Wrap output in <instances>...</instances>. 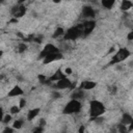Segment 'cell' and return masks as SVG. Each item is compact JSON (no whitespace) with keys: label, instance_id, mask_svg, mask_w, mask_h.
Listing matches in <instances>:
<instances>
[{"label":"cell","instance_id":"3957f363","mask_svg":"<svg viewBox=\"0 0 133 133\" xmlns=\"http://www.w3.org/2000/svg\"><path fill=\"white\" fill-rule=\"evenodd\" d=\"M130 51L128 50V49H126V48H122V49H119L118 51H116V53L112 56V58H111V61H110V64H112V65H114V64H116V63H121L122 61H124L125 59H127L129 56H130Z\"/></svg>","mask_w":133,"mask_h":133},{"label":"cell","instance_id":"603a6c76","mask_svg":"<svg viewBox=\"0 0 133 133\" xmlns=\"http://www.w3.org/2000/svg\"><path fill=\"white\" fill-rule=\"evenodd\" d=\"M97 125H101L103 122H104V117L102 116V115H100V116H97V117H95L94 119H92Z\"/></svg>","mask_w":133,"mask_h":133},{"label":"cell","instance_id":"83f0119b","mask_svg":"<svg viewBox=\"0 0 133 133\" xmlns=\"http://www.w3.org/2000/svg\"><path fill=\"white\" fill-rule=\"evenodd\" d=\"M14 130H15L14 127H12V128H5V129L3 130V133H12Z\"/></svg>","mask_w":133,"mask_h":133},{"label":"cell","instance_id":"8992f818","mask_svg":"<svg viewBox=\"0 0 133 133\" xmlns=\"http://www.w3.org/2000/svg\"><path fill=\"white\" fill-rule=\"evenodd\" d=\"M63 56H62V54L58 51V52H54V53H51V54H49V55H47L45 58H43V62L45 63V64H47V63H51V62H53V61H55V60H59V59H61Z\"/></svg>","mask_w":133,"mask_h":133},{"label":"cell","instance_id":"44dd1931","mask_svg":"<svg viewBox=\"0 0 133 133\" xmlns=\"http://www.w3.org/2000/svg\"><path fill=\"white\" fill-rule=\"evenodd\" d=\"M10 121H11V115H10V114H6V115H4V116L1 118V123L4 124V125H7Z\"/></svg>","mask_w":133,"mask_h":133},{"label":"cell","instance_id":"8fae6325","mask_svg":"<svg viewBox=\"0 0 133 133\" xmlns=\"http://www.w3.org/2000/svg\"><path fill=\"white\" fill-rule=\"evenodd\" d=\"M97 85V83L95 81H89V80H86V81H83L80 85V88L83 89V90H89V89H92L95 88Z\"/></svg>","mask_w":133,"mask_h":133},{"label":"cell","instance_id":"e575fe53","mask_svg":"<svg viewBox=\"0 0 133 133\" xmlns=\"http://www.w3.org/2000/svg\"><path fill=\"white\" fill-rule=\"evenodd\" d=\"M71 73H72V70H71L70 68L65 69V74H71Z\"/></svg>","mask_w":133,"mask_h":133},{"label":"cell","instance_id":"ac0fdd59","mask_svg":"<svg viewBox=\"0 0 133 133\" xmlns=\"http://www.w3.org/2000/svg\"><path fill=\"white\" fill-rule=\"evenodd\" d=\"M101 3H102V5H103V7L110 9V8H112V6L114 5L115 0H101Z\"/></svg>","mask_w":133,"mask_h":133},{"label":"cell","instance_id":"7c38bea8","mask_svg":"<svg viewBox=\"0 0 133 133\" xmlns=\"http://www.w3.org/2000/svg\"><path fill=\"white\" fill-rule=\"evenodd\" d=\"M23 89L20 87V86H18V85H16V86H14L9 91H8V94H7V96L8 97H17V96H21V95H23Z\"/></svg>","mask_w":133,"mask_h":133},{"label":"cell","instance_id":"d4e9b609","mask_svg":"<svg viewBox=\"0 0 133 133\" xmlns=\"http://www.w3.org/2000/svg\"><path fill=\"white\" fill-rule=\"evenodd\" d=\"M118 131H119V132H122V133H124V132H127V131H128V129L126 128V125L119 124V125H118Z\"/></svg>","mask_w":133,"mask_h":133},{"label":"cell","instance_id":"9a60e30c","mask_svg":"<svg viewBox=\"0 0 133 133\" xmlns=\"http://www.w3.org/2000/svg\"><path fill=\"white\" fill-rule=\"evenodd\" d=\"M132 6H133L132 1H130V0H123V1H122V4H121V9L124 10V11H127V10H129Z\"/></svg>","mask_w":133,"mask_h":133},{"label":"cell","instance_id":"f546056e","mask_svg":"<svg viewBox=\"0 0 133 133\" xmlns=\"http://www.w3.org/2000/svg\"><path fill=\"white\" fill-rule=\"evenodd\" d=\"M127 38H128L129 41H133V30H132L131 32H129V33H128V36H127Z\"/></svg>","mask_w":133,"mask_h":133},{"label":"cell","instance_id":"cb8c5ba5","mask_svg":"<svg viewBox=\"0 0 133 133\" xmlns=\"http://www.w3.org/2000/svg\"><path fill=\"white\" fill-rule=\"evenodd\" d=\"M20 106H12L11 108H10V113L11 114H17L19 111H20Z\"/></svg>","mask_w":133,"mask_h":133},{"label":"cell","instance_id":"ffe728a7","mask_svg":"<svg viewBox=\"0 0 133 133\" xmlns=\"http://www.w3.org/2000/svg\"><path fill=\"white\" fill-rule=\"evenodd\" d=\"M60 35H64V30H63V28L58 27V28L55 30L53 36H54V37H57V36H60Z\"/></svg>","mask_w":133,"mask_h":133},{"label":"cell","instance_id":"277c9868","mask_svg":"<svg viewBox=\"0 0 133 133\" xmlns=\"http://www.w3.org/2000/svg\"><path fill=\"white\" fill-rule=\"evenodd\" d=\"M81 110V103L79 100H75L72 99L63 108L62 112L64 114H73V113H77Z\"/></svg>","mask_w":133,"mask_h":133},{"label":"cell","instance_id":"f35d334b","mask_svg":"<svg viewBox=\"0 0 133 133\" xmlns=\"http://www.w3.org/2000/svg\"><path fill=\"white\" fill-rule=\"evenodd\" d=\"M0 1H1V2H4V0H0Z\"/></svg>","mask_w":133,"mask_h":133},{"label":"cell","instance_id":"9c48e42d","mask_svg":"<svg viewBox=\"0 0 133 133\" xmlns=\"http://www.w3.org/2000/svg\"><path fill=\"white\" fill-rule=\"evenodd\" d=\"M96 26V22L95 21H86L85 23H83V35H88L91 33V31L95 29Z\"/></svg>","mask_w":133,"mask_h":133},{"label":"cell","instance_id":"30bf717a","mask_svg":"<svg viewBox=\"0 0 133 133\" xmlns=\"http://www.w3.org/2000/svg\"><path fill=\"white\" fill-rule=\"evenodd\" d=\"M82 16L84 18H87V19H91L95 17V10L92 9L91 6H84L82 8Z\"/></svg>","mask_w":133,"mask_h":133},{"label":"cell","instance_id":"d6a6232c","mask_svg":"<svg viewBox=\"0 0 133 133\" xmlns=\"http://www.w3.org/2000/svg\"><path fill=\"white\" fill-rule=\"evenodd\" d=\"M38 79H39V81H41L42 83H45V77H44V76L39 75V76H38Z\"/></svg>","mask_w":133,"mask_h":133},{"label":"cell","instance_id":"52a82bcc","mask_svg":"<svg viewBox=\"0 0 133 133\" xmlns=\"http://www.w3.org/2000/svg\"><path fill=\"white\" fill-rule=\"evenodd\" d=\"M10 11H11V15H12L15 18H20V17H23V16L25 15L26 8H25V6L19 4V5H15Z\"/></svg>","mask_w":133,"mask_h":133},{"label":"cell","instance_id":"6da1fadb","mask_svg":"<svg viewBox=\"0 0 133 133\" xmlns=\"http://www.w3.org/2000/svg\"><path fill=\"white\" fill-rule=\"evenodd\" d=\"M81 35H83V24H79L69 28L66 32H64L63 36L68 41H75Z\"/></svg>","mask_w":133,"mask_h":133},{"label":"cell","instance_id":"d590c367","mask_svg":"<svg viewBox=\"0 0 133 133\" xmlns=\"http://www.w3.org/2000/svg\"><path fill=\"white\" fill-rule=\"evenodd\" d=\"M84 130H85V129H84V127H83V126H81V127H80V129H79V132H80V133H81V132H84Z\"/></svg>","mask_w":133,"mask_h":133},{"label":"cell","instance_id":"e0dca14e","mask_svg":"<svg viewBox=\"0 0 133 133\" xmlns=\"http://www.w3.org/2000/svg\"><path fill=\"white\" fill-rule=\"evenodd\" d=\"M64 77H65V75H64V74H62L60 70H58V71H57V72H55V74L50 78V80H51V81H55V82H56V81H58V80H60V79H62V78H64Z\"/></svg>","mask_w":133,"mask_h":133},{"label":"cell","instance_id":"ba28073f","mask_svg":"<svg viewBox=\"0 0 133 133\" xmlns=\"http://www.w3.org/2000/svg\"><path fill=\"white\" fill-rule=\"evenodd\" d=\"M72 86H73L72 82L66 77L56 81V83H55V87L58 88V89H64V88H69V87H72Z\"/></svg>","mask_w":133,"mask_h":133},{"label":"cell","instance_id":"74e56055","mask_svg":"<svg viewBox=\"0 0 133 133\" xmlns=\"http://www.w3.org/2000/svg\"><path fill=\"white\" fill-rule=\"evenodd\" d=\"M53 1H54L55 3H59V2H60V0H53Z\"/></svg>","mask_w":133,"mask_h":133},{"label":"cell","instance_id":"7a4b0ae2","mask_svg":"<svg viewBox=\"0 0 133 133\" xmlns=\"http://www.w3.org/2000/svg\"><path fill=\"white\" fill-rule=\"evenodd\" d=\"M105 112V106L103 103L97 100H92L89 104V114L91 116V119H94L97 116L102 115Z\"/></svg>","mask_w":133,"mask_h":133},{"label":"cell","instance_id":"8d00e7d4","mask_svg":"<svg viewBox=\"0 0 133 133\" xmlns=\"http://www.w3.org/2000/svg\"><path fill=\"white\" fill-rule=\"evenodd\" d=\"M25 1H27V0H19V4H21V3L25 2Z\"/></svg>","mask_w":133,"mask_h":133},{"label":"cell","instance_id":"d6986e66","mask_svg":"<svg viewBox=\"0 0 133 133\" xmlns=\"http://www.w3.org/2000/svg\"><path fill=\"white\" fill-rule=\"evenodd\" d=\"M27 50V45L25 44V43H20L19 45H18V52L19 53H23V52H25Z\"/></svg>","mask_w":133,"mask_h":133},{"label":"cell","instance_id":"4fadbf2b","mask_svg":"<svg viewBox=\"0 0 133 133\" xmlns=\"http://www.w3.org/2000/svg\"><path fill=\"white\" fill-rule=\"evenodd\" d=\"M132 119H133V116L132 115H130L129 113H124L123 116H122V119H121V124L126 125V126H129L131 124Z\"/></svg>","mask_w":133,"mask_h":133},{"label":"cell","instance_id":"f1b7e54d","mask_svg":"<svg viewBox=\"0 0 133 133\" xmlns=\"http://www.w3.org/2000/svg\"><path fill=\"white\" fill-rule=\"evenodd\" d=\"M25 105H26V100H25V99H21V100H20V104H19L20 108H23Z\"/></svg>","mask_w":133,"mask_h":133},{"label":"cell","instance_id":"836d02e7","mask_svg":"<svg viewBox=\"0 0 133 133\" xmlns=\"http://www.w3.org/2000/svg\"><path fill=\"white\" fill-rule=\"evenodd\" d=\"M128 131H133V119H132L131 124L129 125V129H128Z\"/></svg>","mask_w":133,"mask_h":133},{"label":"cell","instance_id":"484cf974","mask_svg":"<svg viewBox=\"0 0 133 133\" xmlns=\"http://www.w3.org/2000/svg\"><path fill=\"white\" fill-rule=\"evenodd\" d=\"M60 98V94L58 91H52V99L53 100H57Z\"/></svg>","mask_w":133,"mask_h":133},{"label":"cell","instance_id":"5bb4252c","mask_svg":"<svg viewBox=\"0 0 133 133\" xmlns=\"http://www.w3.org/2000/svg\"><path fill=\"white\" fill-rule=\"evenodd\" d=\"M39 111H41V110H39L38 108L30 109V110L28 111V113H27V119H28V121H32L34 117H36V116L38 115Z\"/></svg>","mask_w":133,"mask_h":133},{"label":"cell","instance_id":"4316f807","mask_svg":"<svg viewBox=\"0 0 133 133\" xmlns=\"http://www.w3.org/2000/svg\"><path fill=\"white\" fill-rule=\"evenodd\" d=\"M109 90H110V94H115L116 92V90H117V88H116V86L115 85H113V86H109Z\"/></svg>","mask_w":133,"mask_h":133},{"label":"cell","instance_id":"7402d4cb","mask_svg":"<svg viewBox=\"0 0 133 133\" xmlns=\"http://www.w3.org/2000/svg\"><path fill=\"white\" fill-rule=\"evenodd\" d=\"M22 125H23V122H22L21 119H17V121L14 122L12 127H14L15 129H21V128H22Z\"/></svg>","mask_w":133,"mask_h":133},{"label":"cell","instance_id":"2e32d148","mask_svg":"<svg viewBox=\"0 0 133 133\" xmlns=\"http://www.w3.org/2000/svg\"><path fill=\"white\" fill-rule=\"evenodd\" d=\"M84 97V91L83 89H79V90H76V91H73V94L71 95V98L72 99H75V100H81L82 98Z\"/></svg>","mask_w":133,"mask_h":133},{"label":"cell","instance_id":"1f68e13d","mask_svg":"<svg viewBox=\"0 0 133 133\" xmlns=\"http://www.w3.org/2000/svg\"><path fill=\"white\" fill-rule=\"evenodd\" d=\"M43 131V127H38V128H35V129H33V132H42Z\"/></svg>","mask_w":133,"mask_h":133},{"label":"cell","instance_id":"4dcf8cb0","mask_svg":"<svg viewBox=\"0 0 133 133\" xmlns=\"http://www.w3.org/2000/svg\"><path fill=\"white\" fill-rule=\"evenodd\" d=\"M46 125V121H45V118H42L41 121H39V126L41 127H44Z\"/></svg>","mask_w":133,"mask_h":133},{"label":"cell","instance_id":"5b68a950","mask_svg":"<svg viewBox=\"0 0 133 133\" xmlns=\"http://www.w3.org/2000/svg\"><path fill=\"white\" fill-rule=\"evenodd\" d=\"M54 52H58V49L52 44H47L44 47V49L42 50V52L39 54V58H45L47 55H49L51 53H54Z\"/></svg>","mask_w":133,"mask_h":133}]
</instances>
